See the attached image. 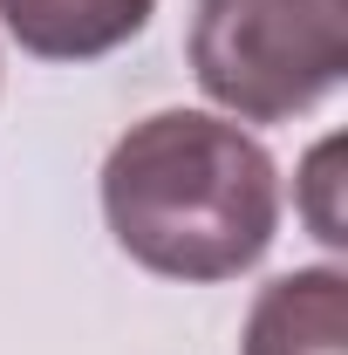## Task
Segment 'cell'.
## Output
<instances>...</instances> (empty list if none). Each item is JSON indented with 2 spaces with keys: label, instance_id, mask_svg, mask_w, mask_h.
Returning a JSON list of instances; mask_svg holds the SVG:
<instances>
[{
  "label": "cell",
  "instance_id": "1",
  "mask_svg": "<svg viewBox=\"0 0 348 355\" xmlns=\"http://www.w3.org/2000/svg\"><path fill=\"white\" fill-rule=\"evenodd\" d=\"M103 212L137 266L164 280H232L273 246L280 171L239 123L157 110L116 137Z\"/></svg>",
  "mask_w": 348,
  "mask_h": 355
},
{
  "label": "cell",
  "instance_id": "2",
  "mask_svg": "<svg viewBox=\"0 0 348 355\" xmlns=\"http://www.w3.org/2000/svg\"><path fill=\"white\" fill-rule=\"evenodd\" d=\"M348 69V0H198L191 76L246 123L314 110Z\"/></svg>",
  "mask_w": 348,
  "mask_h": 355
},
{
  "label": "cell",
  "instance_id": "3",
  "mask_svg": "<svg viewBox=\"0 0 348 355\" xmlns=\"http://www.w3.org/2000/svg\"><path fill=\"white\" fill-rule=\"evenodd\" d=\"M239 355H348V280L335 266H301L260 287Z\"/></svg>",
  "mask_w": 348,
  "mask_h": 355
},
{
  "label": "cell",
  "instance_id": "4",
  "mask_svg": "<svg viewBox=\"0 0 348 355\" xmlns=\"http://www.w3.org/2000/svg\"><path fill=\"white\" fill-rule=\"evenodd\" d=\"M150 7L157 0H0V21L28 55L89 62V55L123 48L150 21Z\"/></svg>",
  "mask_w": 348,
  "mask_h": 355
}]
</instances>
